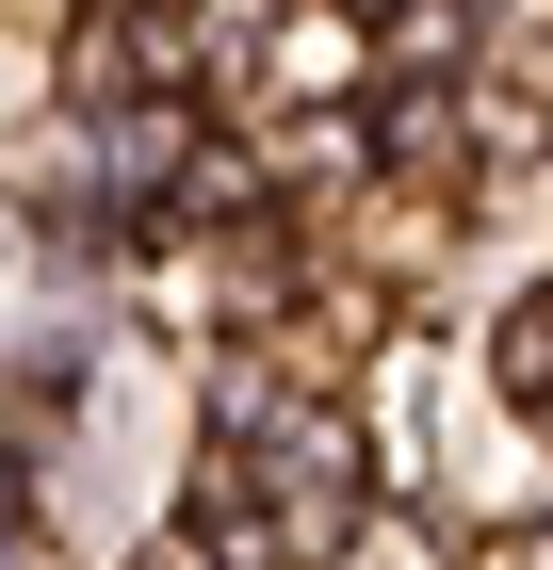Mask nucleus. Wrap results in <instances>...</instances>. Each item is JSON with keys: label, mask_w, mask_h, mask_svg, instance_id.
<instances>
[{"label": "nucleus", "mask_w": 553, "mask_h": 570, "mask_svg": "<svg viewBox=\"0 0 553 570\" xmlns=\"http://www.w3.org/2000/svg\"><path fill=\"white\" fill-rule=\"evenodd\" d=\"M326 17H407V0H326Z\"/></svg>", "instance_id": "4"}, {"label": "nucleus", "mask_w": 553, "mask_h": 570, "mask_svg": "<svg viewBox=\"0 0 553 570\" xmlns=\"http://www.w3.org/2000/svg\"><path fill=\"white\" fill-rule=\"evenodd\" d=\"M260 489H277L294 538H358V505H375V473H358L342 424H277V440H260Z\"/></svg>", "instance_id": "1"}, {"label": "nucleus", "mask_w": 553, "mask_h": 570, "mask_svg": "<svg viewBox=\"0 0 553 570\" xmlns=\"http://www.w3.org/2000/svg\"><path fill=\"white\" fill-rule=\"evenodd\" d=\"M488 375H505L521 407H553V294H521V309H505V343H488Z\"/></svg>", "instance_id": "2"}, {"label": "nucleus", "mask_w": 553, "mask_h": 570, "mask_svg": "<svg viewBox=\"0 0 553 570\" xmlns=\"http://www.w3.org/2000/svg\"><path fill=\"white\" fill-rule=\"evenodd\" d=\"M505 570H553V522H537V538H521V554H505Z\"/></svg>", "instance_id": "3"}]
</instances>
